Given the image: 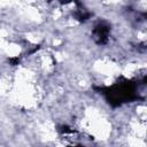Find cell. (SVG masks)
<instances>
[{
    "instance_id": "2",
    "label": "cell",
    "mask_w": 147,
    "mask_h": 147,
    "mask_svg": "<svg viewBox=\"0 0 147 147\" xmlns=\"http://www.w3.org/2000/svg\"><path fill=\"white\" fill-rule=\"evenodd\" d=\"M108 31H109V29L105 24H99L94 29V38L98 40V42H105L107 40Z\"/></svg>"
},
{
    "instance_id": "1",
    "label": "cell",
    "mask_w": 147,
    "mask_h": 147,
    "mask_svg": "<svg viewBox=\"0 0 147 147\" xmlns=\"http://www.w3.org/2000/svg\"><path fill=\"white\" fill-rule=\"evenodd\" d=\"M105 93L111 105H121L122 102L132 100L136 96V86L131 82L117 83Z\"/></svg>"
}]
</instances>
